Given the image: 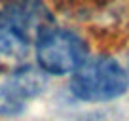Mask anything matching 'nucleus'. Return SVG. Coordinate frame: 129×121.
<instances>
[{"mask_svg": "<svg viewBox=\"0 0 129 121\" xmlns=\"http://www.w3.org/2000/svg\"><path fill=\"white\" fill-rule=\"evenodd\" d=\"M127 89V70L110 57L85 59L70 80V91L82 102H110L125 95Z\"/></svg>", "mask_w": 129, "mask_h": 121, "instance_id": "nucleus-1", "label": "nucleus"}, {"mask_svg": "<svg viewBox=\"0 0 129 121\" xmlns=\"http://www.w3.org/2000/svg\"><path fill=\"white\" fill-rule=\"evenodd\" d=\"M21 108V102H17L12 95L6 91V87H0V113L8 115V113H17Z\"/></svg>", "mask_w": 129, "mask_h": 121, "instance_id": "nucleus-6", "label": "nucleus"}, {"mask_svg": "<svg viewBox=\"0 0 129 121\" xmlns=\"http://www.w3.org/2000/svg\"><path fill=\"white\" fill-rule=\"evenodd\" d=\"M28 51V42L17 27L6 17L4 12H0V57L6 59H23Z\"/></svg>", "mask_w": 129, "mask_h": 121, "instance_id": "nucleus-5", "label": "nucleus"}, {"mask_svg": "<svg viewBox=\"0 0 129 121\" xmlns=\"http://www.w3.org/2000/svg\"><path fill=\"white\" fill-rule=\"evenodd\" d=\"M4 87L17 102L23 104L25 100L42 93V89L46 87V74L38 68H32V66H23L15 74L10 76Z\"/></svg>", "mask_w": 129, "mask_h": 121, "instance_id": "nucleus-4", "label": "nucleus"}, {"mask_svg": "<svg viewBox=\"0 0 129 121\" xmlns=\"http://www.w3.org/2000/svg\"><path fill=\"white\" fill-rule=\"evenodd\" d=\"M38 66L49 76H64L80 68L87 59V45L72 30L49 27L34 40Z\"/></svg>", "mask_w": 129, "mask_h": 121, "instance_id": "nucleus-2", "label": "nucleus"}, {"mask_svg": "<svg viewBox=\"0 0 129 121\" xmlns=\"http://www.w3.org/2000/svg\"><path fill=\"white\" fill-rule=\"evenodd\" d=\"M4 13L27 42L36 40L46 28L53 27V17L42 0H8Z\"/></svg>", "mask_w": 129, "mask_h": 121, "instance_id": "nucleus-3", "label": "nucleus"}]
</instances>
